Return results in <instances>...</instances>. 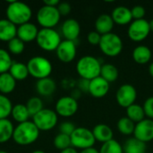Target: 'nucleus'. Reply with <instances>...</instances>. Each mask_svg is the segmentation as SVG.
Instances as JSON below:
<instances>
[{"instance_id":"1","label":"nucleus","mask_w":153,"mask_h":153,"mask_svg":"<svg viewBox=\"0 0 153 153\" xmlns=\"http://www.w3.org/2000/svg\"><path fill=\"white\" fill-rule=\"evenodd\" d=\"M6 19L16 26L29 22L32 16V10L29 4L21 1L8 2L5 10Z\"/></svg>"},{"instance_id":"2","label":"nucleus","mask_w":153,"mask_h":153,"mask_svg":"<svg viewBox=\"0 0 153 153\" xmlns=\"http://www.w3.org/2000/svg\"><path fill=\"white\" fill-rule=\"evenodd\" d=\"M40 131L37 128L32 121H27L18 124L13 130V140L21 146H28L34 143L39 136Z\"/></svg>"},{"instance_id":"3","label":"nucleus","mask_w":153,"mask_h":153,"mask_svg":"<svg viewBox=\"0 0 153 153\" xmlns=\"http://www.w3.org/2000/svg\"><path fill=\"white\" fill-rule=\"evenodd\" d=\"M102 65L93 56H83L76 63V72L82 79L91 81L100 75Z\"/></svg>"},{"instance_id":"4","label":"nucleus","mask_w":153,"mask_h":153,"mask_svg":"<svg viewBox=\"0 0 153 153\" xmlns=\"http://www.w3.org/2000/svg\"><path fill=\"white\" fill-rule=\"evenodd\" d=\"M26 65L29 74L37 80L49 77L53 70L51 62L41 56H32Z\"/></svg>"},{"instance_id":"5","label":"nucleus","mask_w":153,"mask_h":153,"mask_svg":"<svg viewBox=\"0 0 153 153\" xmlns=\"http://www.w3.org/2000/svg\"><path fill=\"white\" fill-rule=\"evenodd\" d=\"M61 41V36L55 29H40L36 39L38 46L48 52L56 51Z\"/></svg>"},{"instance_id":"6","label":"nucleus","mask_w":153,"mask_h":153,"mask_svg":"<svg viewBox=\"0 0 153 153\" xmlns=\"http://www.w3.org/2000/svg\"><path fill=\"white\" fill-rule=\"evenodd\" d=\"M99 48L105 56L115 57L120 55L123 50L124 44L122 39L117 34L110 32L108 34L101 36Z\"/></svg>"},{"instance_id":"7","label":"nucleus","mask_w":153,"mask_h":153,"mask_svg":"<svg viewBox=\"0 0 153 153\" xmlns=\"http://www.w3.org/2000/svg\"><path fill=\"white\" fill-rule=\"evenodd\" d=\"M37 22L44 29H54L61 19L57 7L43 4L37 12Z\"/></svg>"},{"instance_id":"8","label":"nucleus","mask_w":153,"mask_h":153,"mask_svg":"<svg viewBox=\"0 0 153 153\" xmlns=\"http://www.w3.org/2000/svg\"><path fill=\"white\" fill-rule=\"evenodd\" d=\"M32 122L40 132H48L56 127L58 122V116L55 110L44 108L32 117Z\"/></svg>"},{"instance_id":"9","label":"nucleus","mask_w":153,"mask_h":153,"mask_svg":"<svg viewBox=\"0 0 153 153\" xmlns=\"http://www.w3.org/2000/svg\"><path fill=\"white\" fill-rule=\"evenodd\" d=\"M70 137L72 147L75 148L76 150L80 149L82 151L91 148L96 143L92 131L86 127H76Z\"/></svg>"},{"instance_id":"10","label":"nucleus","mask_w":153,"mask_h":153,"mask_svg":"<svg viewBox=\"0 0 153 153\" xmlns=\"http://www.w3.org/2000/svg\"><path fill=\"white\" fill-rule=\"evenodd\" d=\"M151 33L149 21L145 19L134 20L128 27L127 36L134 42H141L146 39Z\"/></svg>"},{"instance_id":"11","label":"nucleus","mask_w":153,"mask_h":153,"mask_svg":"<svg viewBox=\"0 0 153 153\" xmlns=\"http://www.w3.org/2000/svg\"><path fill=\"white\" fill-rule=\"evenodd\" d=\"M78 101L73 96H63L59 98L55 106V111L57 116L62 117H71L78 111Z\"/></svg>"},{"instance_id":"12","label":"nucleus","mask_w":153,"mask_h":153,"mask_svg":"<svg viewBox=\"0 0 153 153\" xmlns=\"http://www.w3.org/2000/svg\"><path fill=\"white\" fill-rule=\"evenodd\" d=\"M137 99V91L134 85L125 83L121 85L116 93V100L117 104L124 108H127L135 103Z\"/></svg>"},{"instance_id":"13","label":"nucleus","mask_w":153,"mask_h":153,"mask_svg":"<svg viewBox=\"0 0 153 153\" xmlns=\"http://www.w3.org/2000/svg\"><path fill=\"white\" fill-rule=\"evenodd\" d=\"M57 58L63 63H71L77 54V47L74 41L64 39L56 50Z\"/></svg>"},{"instance_id":"14","label":"nucleus","mask_w":153,"mask_h":153,"mask_svg":"<svg viewBox=\"0 0 153 153\" xmlns=\"http://www.w3.org/2000/svg\"><path fill=\"white\" fill-rule=\"evenodd\" d=\"M134 137L137 140L147 143L153 140V120L145 118L135 124Z\"/></svg>"},{"instance_id":"15","label":"nucleus","mask_w":153,"mask_h":153,"mask_svg":"<svg viewBox=\"0 0 153 153\" xmlns=\"http://www.w3.org/2000/svg\"><path fill=\"white\" fill-rule=\"evenodd\" d=\"M62 36H64L65 39L74 41L78 39L81 33V26L78 21L73 18L66 19L61 27Z\"/></svg>"},{"instance_id":"16","label":"nucleus","mask_w":153,"mask_h":153,"mask_svg":"<svg viewBox=\"0 0 153 153\" xmlns=\"http://www.w3.org/2000/svg\"><path fill=\"white\" fill-rule=\"evenodd\" d=\"M109 90H110V83L100 76L90 81L89 93L93 98L96 99L104 98L108 93Z\"/></svg>"},{"instance_id":"17","label":"nucleus","mask_w":153,"mask_h":153,"mask_svg":"<svg viewBox=\"0 0 153 153\" xmlns=\"http://www.w3.org/2000/svg\"><path fill=\"white\" fill-rule=\"evenodd\" d=\"M39 30L34 23L29 22L17 27L16 37L19 38L24 43L31 42L33 40H36Z\"/></svg>"},{"instance_id":"18","label":"nucleus","mask_w":153,"mask_h":153,"mask_svg":"<svg viewBox=\"0 0 153 153\" xmlns=\"http://www.w3.org/2000/svg\"><path fill=\"white\" fill-rule=\"evenodd\" d=\"M111 17L115 24L121 25V26L130 24L134 21L131 9L124 5H119L116 7L112 11Z\"/></svg>"},{"instance_id":"19","label":"nucleus","mask_w":153,"mask_h":153,"mask_svg":"<svg viewBox=\"0 0 153 153\" xmlns=\"http://www.w3.org/2000/svg\"><path fill=\"white\" fill-rule=\"evenodd\" d=\"M114 25L115 23L111 17V14L108 13H102L98 16L94 23L95 30L99 32L101 36L112 32Z\"/></svg>"},{"instance_id":"20","label":"nucleus","mask_w":153,"mask_h":153,"mask_svg":"<svg viewBox=\"0 0 153 153\" xmlns=\"http://www.w3.org/2000/svg\"><path fill=\"white\" fill-rule=\"evenodd\" d=\"M96 142L105 143L114 139V132L110 126L106 124H98L91 130Z\"/></svg>"},{"instance_id":"21","label":"nucleus","mask_w":153,"mask_h":153,"mask_svg":"<svg viewBox=\"0 0 153 153\" xmlns=\"http://www.w3.org/2000/svg\"><path fill=\"white\" fill-rule=\"evenodd\" d=\"M17 35V26L5 19H0V40L9 42Z\"/></svg>"},{"instance_id":"22","label":"nucleus","mask_w":153,"mask_h":153,"mask_svg":"<svg viewBox=\"0 0 153 153\" xmlns=\"http://www.w3.org/2000/svg\"><path fill=\"white\" fill-rule=\"evenodd\" d=\"M132 56L136 64L146 65L151 61L152 57V52L149 47L145 45H139L134 48Z\"/></svg>"},{"instance_id":"23","label":"nucleus","mask_w":153,"mask_h":153,"mask_svg":"<svg viewBox=\"0 0 153 153\" xmlns=\"http://www.w3.org/2000/svg\"><path fill=\"white\" fill-rule=\"evenodd\" d=\"M56 83L50 77L38 80L36 82V91L39 96L42 97L51 96L56 91Z\"/></svg>"},{"instance_id":"24","label":"nucleus","mask_w":153,"mask_h":153,"mask_svg":"<svg viewBox=\"0 0 153 153\" xmlns=\"http://www.w3.org/2000/svg\"><path fill=\"white\" fill-rule=\"evenodd\" d=\"M8 73L13 77V79L16 82L17 81H24L30 75L27 65L24 63L16 62V61H13Z\"/></svg>"},{"instance_id":"25","label":"nucleus","mask_w":153,"mask_h":153,"mask_svg":"<svg viewBox=\"0 0 153 153\" xmlns=\"http://www.w3.org/2000/svg\"><path fill=\"white\" fill-rule=\"evenodd\" d=\"M123 150L124 153H146L147 145L136 138L132 137L126 141Z\"/></svg>"},{"instance_id":"26","label":"nucleus","mask_w":153,"mask_h":153,"mask_svg":"<svg viewBox=\"0 0 153 153\" xmlns=\"http://www.w3.org/2000/svg\"><path fill=\"white\" fill-rule=\"evenodd\" d=\"M16 87V81L9 73L0 74V94L7 96L12 93Z\"/></svg>"},{"instance_id":"27","label":"nucleus","mask_w":153,"mask_h":153,"mask_svg":"<svg viewBox=\"0 0 153 153\" xmlns=\"http://www.w3.org/2000/svg\"><path fill=\"white\" fill-rule=\"evenodd\" d=\"M100 76L102 77L104 80H106L108 82L112 83L118 79L119 72H118L117 67L115 65L107 63V64L102 65Z\"/></svg>"},{"instance_id":"28","label":"nucleus","mask_w":153,"mask_h":153,"mask_svg":"<svg viewBox=\"0 0 153 153\" xmlns=\"http://www.w3.org/2000/svg\"><path fill=\"white\" fill-rule=\"evenodd\" d=\"M11 117L15 122L21 124L29 121L30 116L25 104H16L12 108Z\"/></svg>"},{"instance_id":"29","label":"nucleus","mask_w":153,"mask_h":153,"mask_svg":"<svg viewBox=\"0 0 153 153\" xmlns=\"http://www.w3.org/2000/svg\"><path fill=\"white\" fill-rule=\"evenodd\" d=\"M14 126L8 119H0V143H4L13 138Z\"/></svg>"},{"instance_id":"30","label":"nucleus","mask_w":153,"mask_h":153,"mask_svg":"<svg viewBox=\"0 0 153 153\" xmlns=\"http://www.w3.org/2000/svg\"><path fill=\"white\" fill-rule=\"evenodd\" d=\"M126 117L130 120H132L134 124L143 121L146 117L143 106L138 105L136 103L133 104L132 106L126 108Z\"/></svg>"},{"instance_id":"31","label":"nucleus","mask_w":153,"mask_h":153,"mask_svg":"<svg viewBox=\"0 0 153 153\" xmlns=\"http://www.w3.org/2000/svg\"><path fill=\"white\" fill-rule=\"evenodd\" d=\"M117 127L121 134L129 136L134 134L135 124L132 120H130L127 117H123L117 121Z\"/></svg>"},{"instance_id":"32","label":"nucleus","mask_w":153,"mask_h":153,"mask_svg":"<svg viewBox=\"0 0 153 153\" xmlns=\"http://www.w3.org/2000/svg\"><path fill=\"white\" fill-rule=\"evenodd\" d=\"M25 105H26V108H27L30 117H34L36 114H38L39 111H41L44 108L42 100L37 96L30 98L27 100Z\"/></svg>"},{"instance_id":"33","label":"nucleus","mask_w":153,"mask_h":153,"mask_svg":"<svg viewBox=\"0 0 153 153\" xmlns=\"http://www.w3.org/2000/svg\"><path fill=\"white\" fill-rule=\"evenodd\" d=\"M99 152L100 153H124V150L120 143L115 139H112L105 143H102Z\"/></svg>"},{"instance_id":"34","label":"nucleus","mask_w":153,"mask_h":153,"mask_svg":"<svg viewBox=\"0 0 153 153\" xmlns=\"http://www.w3.org/2000/svg\"><path fill=\"white\" fill-rule=\"evenodd\" d=\"M13 61L8 50L0 48V74L8 73Z\"/></svg>"},{"instance_id":"35","label":"nucleus","mask_w":153,"mask_h":153,"mask_svg":"<svg viewBox=\"0 0 153 153\" xmlns=\"http://www.w3.org/2000/svg\"><path fill=\"white\" fill-rule=\"evenodd\" d=\"M13 104L10 99L3 94H0V119H6L11 116Z\"/></svg>"},{"instance_id":"36","label":"nucleus","mask_w":153,"mask_h":153,"mask_svg":"<svg viewBox=\"0 0 153 153\" xmlns=\"http://www.w3.org/2000/svg\"><path fill=\"white\" fill-rule=\"evenodd\" d=\"M53 144L54 146L61 151H64L69 147H72V143H71V137L69 135L64 134H57L53 141Z\"/></svg>"},{"instance_id":"37","label":"nucleus","mask_w":153,"mask_h":153,"mask_svg":"<svg viewBox=\"0 0 153 153\" xmlns=\"http://www.w3.org/2000/svg\"><path fill=\"white\" fill-rule=\"evenodd\" d=\"M7 48H8V52L10 54L20 55L24 51L25 43L23 41H22L19 38L15 37L14 39H13L9 42H7Z\"/></svg>"},{"instance_id":"38","label":"nucleus","mask_w":153,"mask_h":153,"mask_svg":"<svg viewBox=\"0 0 153 153\" xmlns=\"http://www.w3.org/2000/svg\"><path fill=\"white\" fill-rule=\"evenodd\" d=\"M75 128H76V126L72 122L65 121V122H63L62 124H60V126H59V133L71 136L72 134L74 132Z\"/></svg>"},{"instance_id":"39","label":"nucleus","mask_w":153,"mask_h":153,"mask_svg":"<svg viewBox=\"0 0 153 153\" xmlns=\"http://www.w3.org/2000/svg\"><path fill=\"white\" fill-rule=\"evenodd\" d=\"M131 13L134 20H142L144 19V16L146 14V10L143 5L137 4L131 9Z\"/></svg>"},{"instance_id":"40","label":"nucleus","mask_w":153,"mask_h":153,"mask_svg":"<svg viewBox=\"0 0 153 153\" xmlns=\"http://www.w3.org/2000/svg\"><path fill=\"white\" fill-rule=\"evenodd\" d=\"M143 108L146 118L153 120V96L149 97L148 99L145 100L143 105Z\"/></svg>"},{"instance_id":"41","label":"nucleus","mask_w":153,"mask_h":153,"mask_svg":"<svg viewBox=\"0 0 153 153\" xmlns=\"http://www.w3.org/2000/svg\"><path fill=\"white\" fill-rule=\"evenodd\" d=\"M100 39H101V35L96 30L91 31L87 35V40L92 46H99Z\"/></svg>"},{"instance_id":"42","label":"nucleus","mask_w":153,"mask_h":153,"mask_svg":"<svg viewBox=\"0 0 153 153\" xmlns=\"http://www.w3.org/2000/svg\"><path fill=\"white\" fill-rule=\"evenodd\" d=\"M57 10L61 16H66L71 13L72 7L71 4L67 2H60V4L57 5Z\"/></svg>"},{"instance_id":"43","label":"nucleus","mask_w":153,"mask_h":153,"mask_svg":"<svg viewBox=\"0 0 153 153\" xmlns=\"http://www.w3.org/2000/svg\"><path fill=\"white\" fill-rule=\"evenodd\" d=\"M78 86V90L81 92H84V93H89V87H90V81L86 80V79H80L78 81L77 83Z\"/></svg>"},{"instance_id":"44","label":"nucleus","mask_w":153,"mask_h":153,"mask_svg":"<svg viewBox=\"0 0 153 153\" xmlns=\"http://www.w3.org/2000/svg\"><path fill=\"white\" fill-rule=\"evenodd\" d=\"M60 4L59 0H44L43 4L48 5V6H53V7H57V5Z\"/></svg>"},{"instance_id":"45","label":"nucleus","mask_w":153,"mask_h":153,"mask_svg":"<svg viewBox=\"0 0 153 153\" xmlns=\"http://www.w3.org/2000/svg\"><path fill=\"white\" fill-rule=\"evenodd\" d=\"M79 153H100V152H99V150H97L96 148L91 147V148H89V149L82 150V151H81V152Z\"/></svg>"},{"instance_id":"46","label":"nucleus","mask_w":153,"mask_h":153,"mask_svg":"<svg viewBox=\"0 0 153 153\" xmlns=\"http://www.w3.org/2000/svg\"><path fill=\"white\" fill-rule=\"evenodd\" d=\"M60 153H79L77 152V150L75 149V148H74V147H69V148H67V149H65V150H64V151H61Z\"/></svg>"},{"instance_id":"47","label":"nucleus","mask_w":153,"mask_h":153,"mask_svg":"<svg viewBox=\"0 0 153 153\" xmlns=\"http://www.w3.org/2000/svg\"><path fill=\"white\" fill-rule=\"evenodd\" d=\"M149 74H150V75L153 78V62L151 63L150 65H149Z\"/></svg>"},{"instance_id":"48","label":"nucleus","mask_w":153,"mask_h":153,"mask_svg":"<svg viewBox=\"0 0 153 153\" xmlns=\"http://www.w3.org/2000/svg\"><path fill=\"white\" fill-rule=\"evenodd\" d=\"M149 24H150V29H151V31H153V19H152L151 21H149Z\"/></svg>"},{"instance_id":"49","label":"nucleus","mask_w":153,"mask_h":153,"mask_svg":"<svg viewBox=\"0 0 153 153\" xmlns=\"http://www.w3.org/2000/svg\"><path fill=\"white\" fill-rule=\"evenodd\" d=\"M31 153H46L44 151H42V150H36V151H34V152H32Z\"/></svg>"},{"instance_id":"50","label":"nucleus","mask_w":153,"mask_h":153,"mask_svg":"<svg viewBox=\"0 0 153 153\" xmlns=\"http://www.w3.org/2000/svg\"><path fill=\"white\" fill-rule=\"evenodd\" d=\"M0 153H8V152H6L5 151H2V150H1V151H0Z\"/></svg>"}]
</instances>
